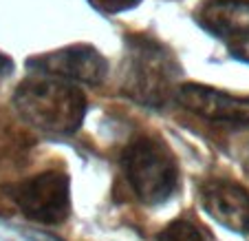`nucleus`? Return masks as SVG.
<instances>
[{
    "label": "nucleus",
    "instance_id": "1",
    "mask_svg": "<svg viewBox=\"0 0 249 241\" xmlns=\"http://www.w3.org/2000/svg\"><path fill=\"white\" fill-rule=\"evenodd\" d=\"M18 115L47 135H73L86 118V95L80 84L57 76H29L14 91Z\"/></svg>",
    "mask_w": 249,
    "mask_h": 241
},
{
    "label": "nucleus",
    "instance_id": "2",
    "mask_svg": "<svg viewBox=\"0 0 249 241\" xmlns=\"http://www.w3.org/2000/svg\"><path fill=\"white\" fill-rule=\"evenodd\" d=\"M179 66L170 51L157 40L135 38L128 42L124 60V93L139 104L163 106L177 91Z\"/></svg>",
    "mask_w": 249,
    "mask_h": 241
},
{
    "label": "nucleus",
    "instance_id": "3",
    "mask_svg": "<svg viewBox=\"0 0 249 241\" xmlns=\"http://www.w3.org/2000/svg\"><path fill=\"white\" fill-rule=\"evenodd\" d=\"M122 168L130 190L148 206L168 201L179 190V164L157 137L132 140L122 155Z\"/></svg>",
    "mask_w": 249,
    "mask_h": 241
},
{
    "label": "nucleus",
    "instance_id": "4",
    "mask_svg": "<svg viewBox=\"0 0 249 241\" xmlns=\"http://www.w3.org/2000/svg\"><path fill=\"white\" fill-rule=\"evenodd\" d=\"M5 195L27 219L44 226H60L71 215V181L60 170H44L5 186Z\"/></svg>",
    "mask_w": 249,
    "mask_h": 241
},
{
    "label": "nucleus",
    "instance_id": "5",
    "mask_svg": "<svg viewBox=\"0 0 249 241\" xmlns=\"http://www.w3.org/2000/svg\"><path fill=\"white\" fill-rule=\"evenodd\" d=\"M31 69L49 76H57L71 80L75 84L97 86L108 76V62L102 53L90 44H71L57 51L42 53L38 58H31Z\"/></svg>",
    "mask_w": 249,
    "mask_h": 241
},
{
    "label": "nucleus",
    "instance_id": "6",
    "mask_svg": "<svg viewBox=\"0 0 249 241\" xmlns=\"http://www.w3.org/2000/svg\"><path fill=\"white\" fill-rule=\"evenodd\" d=\"M174 100L190 113L205 118L210 122L249 126V98L231 95L205 84L185 82L174 91Z\"/></svg>",
    "mask_w": 249,
    "mask_h": 241
},
{
    "label": "nucleus",
    "instance_id": "7",
    "mask_svg": "<svg viewBox=\"0 0 249 241\" xmlns=\"http://www.w3.org/2000/svg\"><path fill=\"white\" fill-rule=\"evenodd\" d=\"M201 206L216 223L231 232L249 235V193L236 181L212 180L198 190Z\"/></svg>",
    "mask_w": 249,
    "mask_h": 241
},
{
    "label": "nucleus",
    "instance_id": "8",
    "mask_svg": "<svg viewBox=\"0 0 249 241\" xmlns=\"http://www.w3.org/2000/svg\"><path fill=\"white\" fill-rule=\"evenodd\" d=\"M198 22L205 31L223 40H249V2L247 0H212L201 7Z\"/></svg>",
    "mask_w": 249,
    "mask_h": 241
},
{
    "label": "nucleus",
    "instance_id": "9",
    "mask_svg": "<svg viewBox=\"0 0 249 241\" xmlns=\"http://www.w3.org/2000/svg\"><path fill=\"white\" fill-rule=\"evenodd\" d=\"M159 241H203V237L196 230V226H192L190 221H183V219H177L161 232Z\"/></svg>",
    "mask_w": 249,
    "mask_h": 241
},
{
    "label": "nucleus",
    "instance_id": "10",
    "mask_svg": "<svg viewBox=\"0 0 249 241\" xmlns=\"http://www.w3.org/2000/svg\"><path fill=\"white\" fill-rule=\"evenodd\" d=\"M97 9L108 11V14H117V11L132 9L135 5H139V0H90Z\"/></svg>",
    "mask_w": 249,
    "mask_h": 241
},
{
    "label": "nucleus",
    "instance_id": "11",
    "mask_svg": "<svg viewBox=\"0 0 249 241\" xmlns=\"http://www.w3.org/2000/svg\"><path fill=\"white\" fill-rule=\"evenodd\" d=\"M27 239L29 241H64L60 237L51 235V232H42V230H27Z\"/></svg>",
    "mask_w": 249,
    "mask_h": 241
},
{
    "label": "nucleus",
    "instance_id": "12",
    "mask_svg": "<svg viewBox=\"0 0 249 241\" xmlns=\"http://www.w3.org/2000/svg\"><path fill=\"white\" fill-rule=\"evenodd\" d=\"M14 71V64H11V60L7 56H2L0 53V76H7V73Z\"/></svg>",
    "mask_w": 249,
    "mask_h": 241
}]
</instances>
